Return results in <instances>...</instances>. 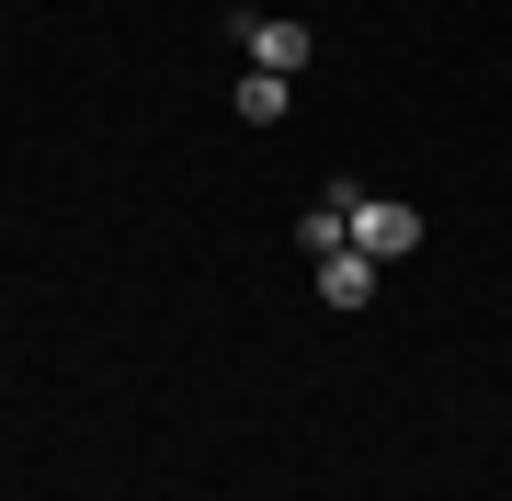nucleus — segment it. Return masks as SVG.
I'll return each mask as SVG.
<instances>
[{
  "label": "nucleus",
  "instance_id": "nucleus-1",
  "mask_svg": "<svg viewBox=\"0 0 512 501\" xmlns=\"http://www.w3.org/2000/svg\"><path fill=\"white\" fill-rule=\"evenodd\" d=\"M353 251H365V262L421 251V205H399V194H353Z\"/></svg>",
  "mask_w": 512,
  "mask_h": 501
},
{
  "label": "nucleus",
  "instance_id": "nucleus-2",
  "mask_svg": "<svg viewBox=\"0 0 512 501\" xmlns=\"http://www.w3.org/2000/svg\"><path fill=\"white\" fill-rule=\"evenodd\" d=\"M308 46H319V35H308V23H285V12H274V23H239V57H251V69H274V80L308 69Z\"/></svg>",
  "mask_w": 512,
  "mask_h": 501
},
{
  "label": "nucleus",
  "instance_id": "nucleus-4",
  "mask_svg": "<svg viewBox=\"0 0 512 501\" xmlns=\"http://www.w3.org/2000/svg\"><path fill=\"white\" fill-rule=\"evenodd\" d=\"M239 126H285V80L274 69H239Z\"/></svg>",
  "mask_w": 512,
  "mask_h": 501
},
{
  "label": "nucleus",
  "instance_id": "nucleus-3",
  "mask_svg": "<svg viewBox=\"0 0 512 501\" xmlns=\"http://www.w3.org/2000/svg\"><path fill=\"white\" fill-rule=\"evenodd\" d=\"M376 274H387V262H365L353 240H342V251H319V297H330V308H365V297H376Z\"/></svg>",
  "mask_w": 512,
  "mask_h": 501
}]
</instances>
